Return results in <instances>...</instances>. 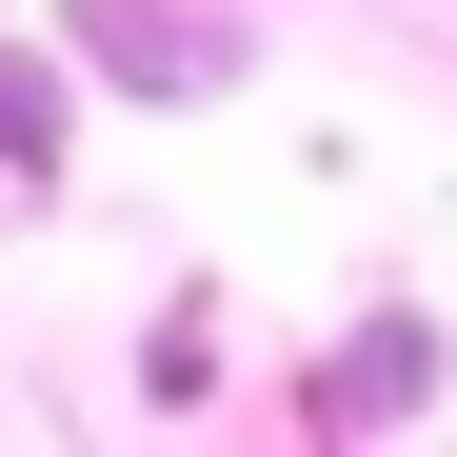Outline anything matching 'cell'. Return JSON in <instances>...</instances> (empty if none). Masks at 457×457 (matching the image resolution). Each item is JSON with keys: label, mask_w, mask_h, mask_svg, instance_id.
I'll list each match as a JSON object with an SVG mask.
<instances>
[{"label": "cell", "mask_w": 457, "mask_h": 457, "mask_svg": "<svg viewBox=\"0 0 457 457\" xmlns=\"http://www.w3.org/2000/svg\"><path fill=\"white\" fill-rule=\"evenodd\" d=\"M80 199V80L0 21V219H60Z\"/></svg>", "instance_id": "obj_3"}, {"label": "cell", "mask_w": 457, "mask_h": 457, "mask_svg": "<svg viewBox=\"0 0 457 457\" xmlns=\"http://www.w3.org/2000/svg\"><path fill=\"white\" fill-rule=\"evenodd\" d=\"M21 40L80 80V120H100V100L199 120V100H239V80H259V21H239V0H40Z\"/></svg>", "instance_id": "obj_1"}, {"label": "cell", "mask_w": 457, "mask_h": 457, "mask_svg": "<svg viewBox=\"0 0 457 457\" xmlns=\"http://www.w3.org/2000/svg\"><path fill=\"white\" fill-rule=\"evenodd\" d=\"M0 21H21V0H0Z\"/></svg>", "instance_id": "obj_5"}, {"label": "cell", "mask_w": 457, "mask_h": 457, "mask_svg": "<svg viewBox=\"0 0 457 457\" xmlns=\"http://www.w3.org/2000/svg\"><path fill=\"white\" fill-rule=\"evenodd\" d=\"M139 398H160V418H199V398H219V278H179V298H160V338H139Z\"/></svg>", "instance_id": "obj_4"}, {"label": "cell", "mask_w": 457, "mask_h": 457, "mask_svg": "<svg viewBox=\"0 0 457 457\" xmlns=\"http://www.w3.org/2000/svg\"><path fill=\"white\" fill-rule=\"evenodd\" d=\"M437 398H457V319H437V298H358V319L298 338V378H278L298 457H378V437H418Z\"/></svg>", "instance_id": "obj_2"}]
</instances>
